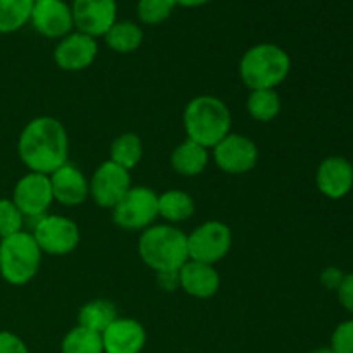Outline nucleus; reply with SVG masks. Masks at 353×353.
Returning <instances> with one entry per match:
<instances>
[{
	"instance_id": "obj_1",
	"label": "nucleus",
	"mask_w": 353,
	"mask_h": 353,
	"mask_svg": "<svg viewBox=\"0 0 353 353\" xmlns=\"http://www.w3.org/2000/svg\"><path fill=\"white\" fill-rule=\"evenodd\" d=\"M17 155L28 171L50 176L69 162L68 130L57 117H33L17 138Z\"/></svg>"
},
{
	"instance_id": "obj_2",
	"label": "nucleus",
	"mask_w": 353,
	"mask_h": 353,
	"mask_svg": "<svg viewBox=\"0 0 353 353\" xmlns=\"http://www.w3.org/2000/svg\"><path fill=\"white\" fill-rule=\"evenodd\" d=\"M138 255L155 274L178 272L190 261L186 233L172 224H152L140 233Z\"/></svg>"
},
{
	"instance_id": "obj_3",
	"label": "nucleus",
	"mask_w": 353,
	"mask_h": 353,
	"mask_svg": "<svg viewBox=\"0 0 353 353\" xmlns=\"http://www.w3.org/2000/svg\"><path fill=\"white\" fill-rule=\"evenodd\" d=\"M233 114L224 100L216 95H196L183 110V128L188 140L214 148L231 133Z\"/></svg>"
},
{
	"instance_id": "obj_4",
	"label": "nucleus",
	"mask_w": 353,
	"mask_h": 353,
	"mask_svg": "<svg viewBox=\"0 0 353 353\" xmlns=\"http://www.w3.org/2000/svg\"><path fill=\"white\" fill-rule=\"evenodd\" d=\"M292 57L278 43L262 41L248 48L240 59L238 72L248 92L252 90H278L288 79Z\"/></svg>"
},
{
	"instance_id": "obj_5",
	"label": "nucleus",
	"mask_w": 353,
	"mask_h": 353,
	"mask_svg": "<svg viewBox=\"0 0 353 353\" xmlns=\"http://www.w3.org/2000/svg\"><path fill=\"white\" fill-rule=\"evenodd\" d=\"M40 247L31 231H19L0 240V276L12 286H24L37 278L41 268Z\"/></svg>"
},
{
	"instance_id": "obj_6",
	"label": "nucleus",
	"mask_w": 353,
	"mask_h": 353,
	"mask_svg": "<svg viewBox=\"0 0 353 353\" xmlns=\"http://www.w3.org/2000/svg\"><path fill=\"white\" fill-rule=\"evenodd\" d=\"M159 219V193L148 186H131L112 209V221L124 231H143Z\"/></svg>"
},
{
	"instance_id": "obj_7",
	"label": "nucleus",
	"mask_w": 353,
	"mask_h": 353,
	"mask_svg": "<svg viewBox=\"0 0 353 353\" xmlns=\"http://www.w3.org/2000/svg\"><path fill=\"white\" fill-rule=\"evenodd\" d=\"M31 234L40 247L41 254L54 255V257L72 254L81 241V231L78 224L71 217L61 214L48 212L37 219Z\"/></svg>"
},
{
	"instance_id": "obj_8",
	"label": "nucleus",
	"mask_w": 353,
	"mask_h": 353,
	"mask_svg": "<svg viewBox=\"0 0 353 353\" xmlns=\"http://www.w3.org/2000/svg\"><path fill=\"white\" fill-rule=\"evenodd\" d=\"M186 240L190 261L216 265L231 252L233 231L223 221L209 219L186 233Z\"/></svg>"
},
{
	"instance_id": "obj_9",
	"label": "nucleus",
	"mask_w": 353,
	"mask_h": 353,
	"mask_svg": "<svg viewBox=\"0 0 353 353\" xmlns=\"http://www.w3.org/2000/svg\"><path fill=\"white\" fill-rule=\"evenodd\" d=\"M257 143L250 137L231 131L228 137H224L214 148H210V159L214 164L226 174L240 176L247 174L255 165L259 164Z\"/></svg>"
},
{
	"instance_id": "obj_10",
	"label": "nucleus",
	"mask_w": 353,
	"mask_h": 353,
	"mask_svg": "<svg viewBox=\"0 0 353 353\" xmlns=\"http://www.w3.org/2000/svg\"><path fill=\"white\" fill-rule=\"evenodd\" d=\"M90 199L100 209L112 210L121 199L130 192L131 171L114 164L112 161H103L97 165L90 176Z\"/></svg>"
},
{
	"instance_id": "obj_11",
	"label": "nucleus",
	"mask_w": 353,
	"mask_h": 353,
	"mask_svg": "<svg viewBox=\"0 0 353 353\" xmlns=\"http://www.w3.org/2000/svg\"><path fill=\"white\" fill-rule=\"evenodd\" d=\"M10 199L26 219H40L48 214L52 203H55L50 178L33 171H28L17 179Z\"/></svg>"
},
{
	"instance_id": "obj_12",
	"label": "nucleus",
	"mask_w": 353,
	"mask_h": 353,
	"mask_svg": "<svg viewBox=\"0 0 353 353\" xmlns=\"http://www.w3.org/2000/svg\"><path fill=\"white\" fill-rule=\"evenodd\" d=\"M30 24L38 34L50 40H61L74 31L71 3L64 0H38L33 2Z\"/></svg>"
},
{
	"instance_id": "obj_13",
	"label": "nucleus",
	"mask_w": 353,
	"mask_h": 353,
	"mask_svg": "<svg viewBox=\"0 0 353 353\" xmlns=\"http://www.w3.org/2000/svg\"><path fill=\"white\" fill-rule=\"evenodd\" d=\"M54 62L65 72H79L88 69L99 55V41L81 31H72L57 41L54 48Z\"/></svg>"
},
{
	"instance_id": "obj_14",
	"label": "nucleus",
	"mask_w": 353,
	"mask_h": 353,
	"mask_svg": "<svg viewBox=\"0 0 353 353\" xmlns=\"http://www.w3.org/2000/svg\"><path fill=\"white\" fill-rule=\"evenodd\" d=\"M74 30L93 38H103L117 21L116 0H72Z\"/></svg>"
},
{
	"instance_id": "obj_15",
	"label": "nucleus",
	"mask_w": 353,
	"mask_h": 353,
	"mask_svg": "<svg viewBox=\"0 0 353 353\" xmlns=\"http://www.w3.org/2000/svg\"><path fill=\"white\" fill-rule=\"evenodd\" d=\"M316 186L330 200H341L353 190V164L347 157H326L316 171Z\"/></svg>"
},
{
	"instance_id": "obj_16",
	"label": "nucleus",
	"mask_w": 353,
	"mask_h": 353,
	"mask_svg": "<svg viewBox=\"0 0 353 353\" xmlns=\"http://www.w3.org/2000/svg\"><path fill=\"white\" fill-rule=\"evenodd\" d=\"M54 202L64 207H79L90 199V179L79 168L65 162L50 176Z\"/></svg>"
},
{
	"instance_id": "obj_17",
	"label": "nucleus",
	"mask_w": 353,
	"mask_h": 353,
	"mask_svg": "<svg viewBox=\"0 0 353 353\" xmlns=\"http://www.w3.org/2000/svg\"><path fill=\"white\" fill-rule=\"evenodd\" d=\"M147 338V330L140 321L119 316L102 333L103 353H141Z\"/></svg>"
},
{
	"instance_id": "obj_18",
	"label": "nucleus",
	"mask_w": 353,
	"mask_h": 353,
	"mask_svg": "<svg viewBox=\"0 0 353 353\" xmlns=\"http://www.w3.org/2000/svg\"><path fill=\"white\" fill-rule=\"evenodd\" d=\"M179 290L196 300H209L221 288V276L216 265L188 261L178 271Z\"/></svg>"
},
{
	"instance_id": "obj_19",
	"label": "nucleus",
	"mask_w": 353,
	"mask_h": 353,
	"mask_svg": "<svg viewBox=\"0 0 353 353\" xmlns=\"http://www.w3.org/2000/svg\"><path fill=\"white\" fill-rule=\"evenodd\" d=\"M210 161V150L196 141L188 140L178 145L171 154V168L176 174L185 178H196L207 169Z\"/></svg>"
},
{
	"instance_id": "obj_20",
	"label": "nucleus",
	"mask_w": 353,
	"mask_h": 353,
	"mask_svg": "<svg viewBox=\"0 0 353 353\" xmlns=\"http://www.w3.org/2000/svg\"><path fill=\"white\" fill-rule=\"evenodd\" d=\"M195 209V200L185 190L171 188L159 195V217L165 224L178 226L185 223L190 217H193Z\"/></svg>"
},
{
	"instance_id": "obj_21",
	"label": "nucleus",
	"mask_w": 353,
	"mask_h": 353,
	"mask_svg": "<svg viewBox=\"0 0 353 353\" xmlns=\"http://www.w3.org/2000/svg\"><path fill=\"white\" fill-rule=\"evenodd\" d=\"M143 38L140 24L130 19H117L103 34L105 45L116 54H133L141 47Z\"/></svg>"
},
{
	"instance_id": "obj_22",
	"label": "nucleus",
	"mask_w": 353,
	"mask_h": 353,
	"mask_svg": "<svg viewBox=\"0 0 353 353\" xmlns=\"http://www.w3.org/2000/svg\"><path fill=\"white\" fill-rule=\"evenodd\" d=\"M117 317V307L110 300L95 299L81 305L78 312V326L102 334Z\"/></svg>"
},
{
	"instance_id": "obj_23",
	"label": "nucleus",
	"mask_w": 353,
	"mask_h": 353,
	"mask_svg": "<svg viewBox=\"0 0 353 353\" xmlns=\"http://www.w3.org/2000/svg\"><path fill=\"white\" fill-rule=\"evenodd\" d=\"M143 152V141H141L140 134L128 131V133H121L119 137L112 140L109 161L131 171V169H134L141 162Z\"/></svg>"
},
{
	"instance_id": "obj_24",
	"label": "nucleus",
	"mask_w": 353,
	"mask_h": 353,
	"mask_svg": "<svg viewBox=\"0 0 353 353\" xmlns=\"http://www.w3.org/2000/svg\"><path fill=\"white\" fill-rule=\"evenodd\" d=\"M247 112L257 123H272L281 112V97L278 90H252L247 97Z\"/></svg>"
},
{
	"instance_id": "obj_25",
	"label": "nucleus",
	"mask_w": 353,
	"mask_h": 353,
	"mask_svg": "<svg viewBox=\"0 0 353 353\" xmlns=\"http://www.w3.org/2000/svg\"><path fill=\"white\" fill-rule=\"evenodd\" d=\"M33 0H0V33H16L30 23Z\"/></svg>"
},
{
	"instance_id": "obj_26",
	"label": "nucleus",
	"mask_w": 353,
	"mask_h": 353,
	"mask_svg": "<svg viewBox=\"0 0 353 353\" xmlns=\"http://www.w3.org/2000/svg\"><path fill=\"white\" fill-rule=\"evenodd\" d=\"M61 353H103L102 334L76 324L62 338Z\"/></svg>"
},
{
	"instance_id": "obj_27",
	"label": "nucleus",
	"mask_w": 353,
	"mask_h": 353,
	"mask_svg": "<svg viewBox=\"0 0 353 353\" xmlns=\"http://www.w3.org/2000/svg\"><path fill=\"white\" fill-rule=\"evenodd\" d=\"M174 7V0H138V19L147 26H157L171 17Z\"/></svg>"
},
{
	"instance_id": "obj_28",
	"label": "nucleus",
	"mask_w": 353,
	"mask_h": 353,
	"mask_svg": "<svg viewBox=\"0 0 353 353\" xmlns=\"http://www.w3.org/2000/svg\"><path fill=\"white\" fill-rule=\"evenodd\" d=\"M24 219L12 199H0V240L24 231Z\"/></svg>"
},
{
	"instance_id": "obj_29",
	"label": "nucleus",
	"mask_w": 353,
	"mask_h": 353,
	"mask_svg": "<svg viewBox=\"0 0 353 353\" xmlns=\"http://www.w3.org/2000/svg\"><path fill=\"white\" fill-rule=\"evenodd\" d=\"M330 348L334 353H353V319L343 321L334 327Z\"/></svg>"
},
{
	"instance_id": "obj_30",
	"label": "nucleus",
	"mask_w": 353,
	"mask_h": 353,
	"mask_svg": "<svg viewBox=\"0 0 353 353\" xmlns=\"http://www.w3.org/2000/svg\"><path fill=\"white\" fill-rule=\"evenodd\" d=\"M0 353H30L28 345L10 331H0Z\"/></svg>"
},
{
	"instance_id": "obj_31",
	"label": "nucleus",
	"mask_w": 353,
	"mask_h": 353,
	"mask_svg": "<svg viewBox=\"0 0 353 353\" xmlns=\"http://www.w3.org/2000/svg\"><path fill=\"white\" fill-rule=\"evenodd\" d=\"M336 296L340 305L343 307L347 312L353 314V272L345 274L343 281H341V285L338 286L336 290Z\"/></svg>"
},
{
	"instance_id": "obj_32",
	"label": "nucleus",
	"mask_w": 353,
	"mask_h": 353,
	"mask_svg": "<svg viewBox=\"0 0 353 353\" xmlns=\"http://www.w3.org/2000/svg\"><path fill=\"white\" fill-rule=\"evenodd\" d=\"M345 274H347V272L341 271L340 268L330 265V268H326L323 272H321V283H323V286L326 290L336 292L338 286H340L341 281H343Z\"/></svg>"
},
{
	"instance_id": "obj_33",
	"label": "nucleus",
	"mask_w": 353,
	"mask_h": 353,
	"mask_svg": "<svg viewBox=\"0 0 353 353\" xmlns=\"http://www.w3.org/2000/svg\"><path fill=\"white\" fill-rule=\"evenodd\" d=\"M157 281L161 288L169 290V292L174 288H179L178 272H162V274H157Z\"/></svg>"
},
{
	"instance_id": "obj_34",
	"label": "nucleus",
	"mask_w": 353,
	"mask_h": 353,
	"mask_svg": "<svg viewBox=\"0 0 353 353\" xmlns=\"http://www.w3.org/2000/svg\"><path fill=\"white\" fill-rule=\"evenodd\" d=\"M209 2H212V0H174L176 6L190 7V9H193V7H202Z\"/></svg>"
},
{
	"instance_id": "obj_35",
	"label": "nucleus",
	"mask_w": 353,
	"mask_h": 353,
	"mask_svg": "<svg viewBox=\"0 0 353 353\" xmlns=\"http://www.w3.org/2000/svg\"><path fill=\"white\" fill-rule=\"evenodd\" d=\"M312 353H334V352L331 350V348H319V350H316V352H312Z\"/></svg>"
},
{
	"instance_id": "obj_36",
	"label": "nucleus",
	"mask_w": 353,
	"mask_h": 353,
	"mask_svg": "<svg viewBox=\"0 0 353 353\" xmlns=\"http://www.w3.org/2000/svg\"><path fill=\"white\" fill-rule=\"evenodd\" d=\"M33 2H38V0H33Z\"/></svg>"
}]
</instances>
